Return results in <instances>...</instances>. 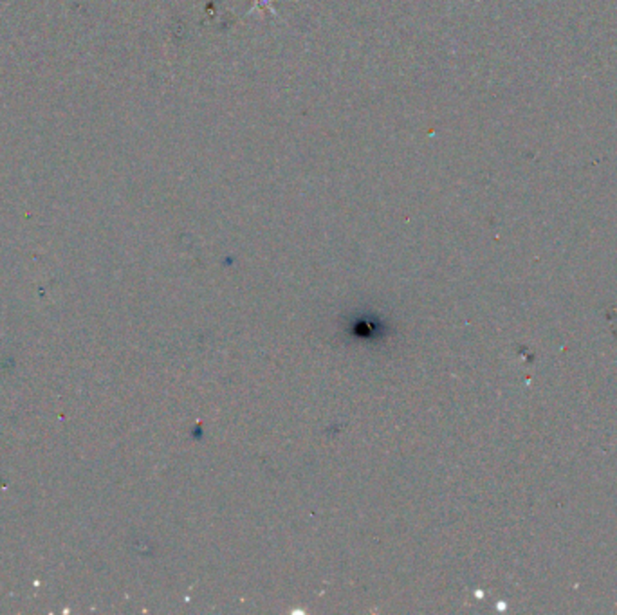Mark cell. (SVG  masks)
I'll return each mask as SVG.
<instances>
[]
</instances>
